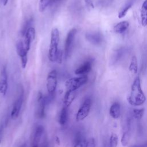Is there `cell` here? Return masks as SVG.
<instances>
[{
  "mask_svg": "<svg viewBox=\"0 0 147 147\" xmlns=\"http://www.w3.org/2000/svg\"><path fill=\"white\" fill-rule=\"evenodd\" d=\"M145 100L146 97L141 88L140 78L137 76L132 83L127 101L131 106H138L144 104Z\"/></svg>",
  "mask_w": 147,
  "mask_h": 147,
  "instance_id": "6da1fadb",
  "label": "cell"
},
{
  "mask_svg": "<svg viewBox=\"0 0 147 147\" xmlns=\"http://www.w3.org/2000/svg\"><path fill=\"white\" fill-rule=\"evenodd\" d=\"M60 41V34L58 29L53 28L51 32L50 45L48 51V58L51 62L56 61L58 52V45Z\"/></svg>",
  "mask_w": 147,
  "mask_h": 147,
  "instance_id": "7a4b0ae2",
  "label": "cell"
},
{
  "mask_svg": "<svg viewBox=\"0 0 147 147\" xmlns=\"http://www.w3.org/2000/svg\"><path fill=\"white\" fill-rule=\"evenodd\" d=\"M88 81L87 75H82L68 79L65 83L67 90L75 91L80 87L85 84Z\"/></svg>",
  "mask_w": 147,
  "mask_h": 147,
  "instance_id": "3957f363",
  "label": "cell"
},
{
  "mask_svg": "<svg viewBox=\"0 0 147 147\" xmlns=\"http://www.w3.org/2000/svg\"><path fill=\"white\" fill-rule=\"evenodd\" d=\"M47 96H44L41 92H39L37 98V103L36 108V115L37 118L42 119L45 115L46 106L49 102Z\"/></svg>",
  "mask_w": 147,
  "mask_h": 147,
  "instance_id": "277c9868",
  "label": "cell"
},
{
  "mask_svg": "<svg viewBox=\"0 0 147 147\" xmlns=\"http://www.w3.org/2000/svg\"><path fill=\"white\" fill-rule=\"evenodd\" d=\"M92 106V99L90 97L86 98L79 109L76 115V119L77 121H81L84 120L89 114Z\"/></svg>",
  "mask_w": 147,
  "mask_h": 147,
  "instance_id": "5b68a950",
  "label": "cell"
},
{
  "mask_svg": "<svg viewBox=\"0 0 147 147\" xmlns=\"http://www.w3.org/2000/svg\"><path fill=\"white\" fill-rule=\"evenodd\" d=\"M76 32L77 30L75 28H72L67 34L64 45V56L66 59L69 57L71 55Z\"/></svg>",
  "mask_w": 147,
  "mask_h": 147,
  "instance_id": "8992f818",
  "label": "cell"
},
{
  "mask_svg": "<svg viewBox=\"0 0 147 147\" xmlns=\"http://www.w3.org/2000/svg\"><path fill=\"white\" fill-rule=\"evenodd\" d=\"M57 84V71L55 69L51 70L48 74L46 80V87L48 95L53 96Z\"/></svg>",
  "mask_w": 147,
  "mask_h": 147,
  "instance_id": "52a82bcc",
  "label": "cell"
},
{
  "mask_svg": "<svg viewBox=\"0 0 147 147\" xmlns=\"http://www.w3.org/2000/svg\"><path fill=\"white\" fill-rule=\"evenodd\" d=\"M44 135V127L41 125H37L35 127L32 136L30 147H39Z\"/></svg>",
  "mask_w": 147,
  "mask_h": 147,
  "instance_id": "ba28073f",
  "label": "cell"
},
{
  "mask_svg": "<svg viewBox=\"0 0 147 147\" xmlns=\"http://www.w3.org/2000/svg\"><path fill=\"white\" fill-rule=\"evenodd\" d=\"M23 100H24V92H23V91L22 90L21 91H20L18 97L17 98V99L15 100V101L13 104L12 109L10 113V116L13 119H16L18 118L21 109V107L23 103Z\"/></svg>",
  "mask_w": 147,
  "mask_h": 147,
  "instance_id": "9c48e42d",
  "label": "cell"
},
{
  "mask_svg": "<svg viewBox=\"0 0 147 147\" xmlns=\"http://www.w3.org/2000/svg\"><path fill=\"white\" fill-rule=\"evenodd\" d=\"M16 51L20 58L21 64L22 68H25L28 63V52L25 48L22 40H19L16 44Z\"/></svg>",
  "mask_w": 147,
  "mask_h": 147,
  "instance_id": "30bf717a",
  "label": "cell"
},
{
  "mask_svg": "<svg viewBox=\"0 0 147 147\" xmlns=\"http://www.w3.org/2000/svg\"><path fill=\"white\" fill-rule=\"evenodd\" d=\"M85 37L91 44L97 46L100 45L103 40V36L102 34L99 32H88L86 34Z\"/></svg>",
  "mask_w": 147,
  "mask_h": 147,
  "instance_id": "8fae6325",
  "label": "cell"
},
{
  "mask_svg": "<svg viewBox=\"0 0 147 147\" xmlns=\"http://www.w3.org/2000/svg\"><path fill=\"white\" fill-rule=\"evenodd\" d=\"M8 87L7 74L6 68L3 66L0 72V95L5 96L6 94Z\"/></svg>",
  "mask_w": 147,
  "mask_h": 147,
  "instance_id": "7c38bea8",
  "label": "cell"
},
{
  "mask_svg": "<svg viewBox=\"0 0 147 147\" xmlns=\"http://www.w3.org/2000/svg\"><path fill=\"white\" fill-rule=\"evenodd\" d=\"M35 29L33 26H31L26 32L24 36V40L22 41L24 46L27 51H29L30 48V44L34 41L35 38Z\"/></svg>",
  "mask_w": 147,
  "mask_h": 147,
  "instance_id": "4fadbf2b",
  "label": "cell"
},
{
  "mask_svg": "<svg viewBox=\"0 0 147 147\" xmlns=\"http://www.w3.org/2000/svg\"><path fill=\"white\" fill-rule=\"evenodd\" d=\"M93 63V60L91 59H88L84 61V63L80 65L75 71V74L77 75H86L87 74L90 72L92 69Z\"/></svg>",
  "mask_w": 147,
  "mask_h": 147,
  "instance_id": "5bb4252c",
  "label": "cell"
},
{
  "mask_svg": "<svg viewBox=\"0 0 147 147\" xmlns=\"http://www.w3.org/2000/svg\"><path fill=\"white\" fill-rule=\"evenodd\" d=\"M109 114L113 119H118L121 115V105L118 102H114L110 107Z\"/></svg>",
  "mask_w": 147,
  "mask_h": 147,
  "instance_id": "9a60e30c",
  "label": "cell"
},
{
  "mask_svg": "<svg viewBox=\"0 0 147 147\" xmlns=\"http://www.w3.org/2000/svg\"><path fill=\"white\" fill-rule=\"evenodd\" d=\"M76 96L75 91H72L69 90H67L64 96L63 99V106L66 107H69L74 100Z\"/></svg>",
  "mask_w": 147,
  "mask_h": 147,
  "instance_id": "2e32d148",
  "label": "cell"
},
{
  "mask_svg": "<svg viewBox=\"0 0 147 147\" xmlns=\"http://www.w3.org/2000/svg\"><path fill=\"white\" fill-rule=\"evenodd\" d=\"M125 52V48H120L116 49L111 56V57L110 59L111 64L114 65L115 63H118V61L120 60V59L122 58Z\"/></svg>",
  "mask_w": 147,
  "mask_h": 147,
  "instance_id": "e0dca14e",
  "label": "cell"
},
{
  "mask_svg": "<svg viewBox=\"0 0 147 147\" xmlns=\"http://www.w3.org/2000/svg\"><path fill=\"white\" fill-rule=\"evenodd\" d=\"M141 23L143 26L147 25V0H145L142 3L140 11Z\"/></svg>",
  "mask_w": 147,
  "mask_h": 147,
  "instance_id": "ac0fdd59",
  "label": "cell"
},
{
  "mask_svg": "<svg viewBox=\"0 0 147 147\" xmlns=\"http://www.w3.org/2000/svg\"><path fill=\"white\" fill-rule=\"evenodd\" d=\"M129 26V23L127 21H123L117 23L114 27V31L116 33L121 34L125 32Z\"/></svg>",
  "mask_w": 147,
  "mask_h": 147,
  "instance_id": "d6986e66",
  "label": "cell"
},
{
  "mask_svg": "<svg viewBox=\"0 0 147 147\" xmlns=\"http://www.w3.org/2000/svg\"><path fill=\"white\" fill-rule=\"evenodd\" d=\"M68 118V108L63 106L61 109L59 117V122L61 126H64L67 123Z\"/></svg>",
  "mask_w": 147,
  "mask_h": 147,
  "instance_id": "ffe728a7",
  "label": "cell"
},
{
  "mask_svg": "<svg viewBox=\"0 0 147 147\" xmlns=\"http://www.w3.org/2000/svg\"><path fill=\"white\" fill-rule=\"evenodd\" d=\"M87 140L80 133H78L75 138L73 147H86Z\"/></svg>",
  "mask_w": 147,
  "mask_h": 147,
  "instance_id": "44dd1931",
  "label": "cell"
},
{
  "mask_svg": "<svg viewBox=\"0 0 147 147\" xmlns=\"http://www.w3.org/2000/svg\"><path fill=\"white\" fill-rule=\"evenodd\" d=\"M134 3V1L133 0H127L126 3H125L124 6L122 7L121 10L119 11L118 13V17L119 18H122L123 17H125L127 11H129V10L131 7V6H133Z\"/></svg>",
  "mask_w": 147,
  "mask_h": 147,
  "instance_id": "7402d4cb",
  "label": "cell"
},
{
  "mask_svg": "<svg viewBox=\"0 0 147 147\" xmlns=\"http://www.w3.org/2000/svg\"><path fill=\"white\" fill-rule=\"evenodd\" d=\"M59 1L60 0H40L38 2V10L40 12H43L48 6Z\"/></svg>",
  "mask_w": 147,
  "mask_h": 147,
  "instance_id": "603a6c76",
  "label": "cell"
},
{
  "mask_svg": "<svg viewBox=\"0 0 147 147\" xmlns=\"http://www.w3.org/2000/svg\"><path fill=\"white\" fill-rule=\"evenodd\" d=\"M129 70L134 74L137 73L138 71V60L136 56H133L130 60L129 66Z\"/></svg>",
  "mask_w": 147,
  "mask_h": 147,
  "instance_id": "cb8c5ba5",
  "label": "cell"
},
{
  "mask_svg": "<svg viewBox=\"0 0 147 147\" xmlns=\"http://www.w3.org/2000/svg\"><path fill=\"white\" fill-rule=\"evenodd\" d=\"M33 22V20L32 18H29V19L27 20L25 22V23H24V25H23V26H22V28L21 32V34H22V36L23 37L24 36V35H25L26 32L27 31V30H28L29 28H30L31 26H32Z\"/></svg>",
  "mask_w": 147,
  "mask_h": 147,
  "instance_id": "d4e9b609",
  "label": "cell"
},
{
  "mask_svg": "<svg viewBox=\"0 0 147 147\" xmlns=\"http://www.w3.org/2000/svg\"><path fill=\"white\" fill-rule=\"evenodd\" d=\"M129 138H130V135H129V130H126L124 131L121 140V142L123 146H126L128 144L129 141Z\"/></svg>",
  "mask_w": 147,
  "mask_h": 147,
  "instance_id": "484cf974",
  "label": "cell"
},
{
  "mask_svg": "<svg viewBox=\"0 0 147 147\" xmlns=\"http://www.w3.org/2000/svg\"><path fill=\"white\" fill-rule=\"evenodd\" d=\"M144 109H134L133 110V116L136 119H140L143 117Z\"/></svg>",
  "mask_w": 147,
  "mask_h": 147,
  "instance_id": "4316f807",
  "label": "cell"
},
{
  "mask_svg": "<svg viewBox=\"0 0 147 147\" xmlns=\"http://www.w3.org/2000/svg\"><path fill=\"white\" fill-rule=\"evenodd\" d=\"M109 143L111 147H117V146L118 143V136L115 133H111L110 137Z\"/></svg>",
  "mask_w": 147,
  "mask_h": 147,
  "instance_id": "83f0119b",
  "label": "cell"
},
{
  "mask_svg": "<svg viewBox=\"0 0 147 147\" xmlns=\"http://www.w3.org/2000/svg\"><path fill=\"white\" fill-rule=\"evenodd\" d=\"M39 147H48V141L47 137L45 134L44 136V137L40 142Z\"/></svg>",
  "mask_w": 147,
  "mask_h": 147,
  "instance_id": "f1b7e54d",
  "label": "cell"
},
{
  "mask_svg": "<svg viewBox=\"0 0 147 147\" xmlns=\"http://www.w3.org/2000/svg\"><path fill=\"white\" fill-rule=\"evenodd\" d=\"M63 52L61 50L59 49L58 52L57 53L56 58V61L58 63H61L62 60H63Z\"/></svg>",
  "mask_w": 147,
  "mask_h": 147,
  "instance_id": "f546056e",
  "label": "cell"
},
{
  "mask_svg": "<svg viewBox=\"0 0 147 147\" xmlns=\"http://www.w3.org/2000/svg\"><path fill=\"white\" fill-rule=\"evenodd\" d=\"M86 147H95V140L93 138H90L87 141Z\"/></svg>",
  "mask_w": 147,
  "mask_h": 147,
  "instance_id": "4dcf8cb0",
  "label": "cell"
},
{
  "mask_svg": "<svg viewBox=\"0 0 147 147\" xmlns=\"http://www.w3.org/2000/svg\"><path fill=\"white\" fill-rule=\"evenodd\" d=\"M86 6L89 9H92L94 8V5L92 0H84Z\"/></svg>",
  "mask_w": 147,
  "mask_h": 147,
  "instance_id": "1f68e13d",
  "label": "cell"
},
{
  "mask_svg": "<svg viewBox=\"0 0 147 147\" xmlns=\"http://www.w3.org/2000/svg\"><path fill=\"white\" fill-rule=\"evenodd\" d=\"M2 134H3V126L1 125L0 126V144L2 141Z\"/></svg>",
  "mask_w": 147,
  "mask_h": 147,
  "instance_id": "d6a6232c",
  "label": "cell"
},
{
  "mask_svg": "<svg viewBox=\"0 0 147 147\" xmlns=\"http://www.w3.org/2000/svg\"><path fill=\"white\" fill-rule=\"evenodd\" d=\"M0 1H1V2L2 3V4L3 6H6L7 5L9 0H0Z\"/></svg>",
  "mask_w": 147,
  "mask_h": 147,
  "instance_id": "836d02e7",
  "label": "cell"
},
{
  "mask_svg": "<svg viewBox=\"0 0 147 147\" xmlns=\"http://www.w3.org/2000/svg\"><path fill=\"white\" fill-rule=\"evenodd\" d=\"M131 147H141V145H134Z\"/></svg>",
  "mask_w": 147,
  "mask_h": 147,
  "instance_id": "e575fe53",
  "label": "cell"
},
{
  "mask_svg": "<svg viewBox=\"0 0 147 147\" xmlns=\"http://www.w3.org/2000/svg\"><path fill=\"white\" fill-rule=\"evenodd\" d=\"M105 147H111V146H110V144H109V143L107 145H106Z\"/></svg>",
  "mask_w": 147,
  "mask_h": 147,
  "instance_id": "d590c367",
  "label": "cell"
},
{
  "mask_svg": "<svg viewBox=\"0 0 147 147\" xmlns=\"http://www.w3.org/2000/svg\"><path fill=\"white\" fill-rule=\"evenodd\" d=\"M21 147H25V145H22Z\"/></svg>",
  "mask_w": 147,
  "mask_h": 147,
  "instance_id": "8d00e7d4",
  "label": "cell"
}]
</instances>
